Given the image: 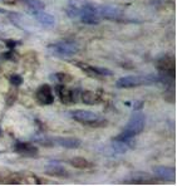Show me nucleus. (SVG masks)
I'll use <instances>...</instances> for the list:
<instances>
[{
    "label": "nucleus",
    "mask_w": 177,
    "mask_h": 186,
    "mask_svg": "<svg viewBox=\"0 0 177 186\" xmlns=\"http://www.w3.org/2000/svg\"><path fill=\"white\" fill-rule=\"evenodd\" d=\"M161 78L160 76L156 74H146V76H130V77H123L117 81L118 88H132V87H138V86H148L153 84V83L160 82Z\"/></svg>",
    "instance_id": "f257e3e1"
},
{
    "label": "nucleus",
    "mask_w": 177,
    "mask_h": 186,
    "mask_svg": "<svg viewBox=\"0 0 177 186\" xmlns=\"http://www.w3.org/2000/svg\"><path fill=\"white\" fill-rule=\"evenodd\" d=\"M144 123H146V117L141 111H137L136 113H133L131 116L130 121H128L127 126L123 128L122 133L118 135L121 137H135L138 133H141L144 128Z\"/></svg>",
    "instance_id": "f03ea898"
},
{
    "label": "nucleus",
    "mask_w": 177,
    "mask_h": 186,
    "mask_svg": "<svg viewBox=\"0 0 177 186\" xmlns=\"http://www.w3.org/2000/svg\"><path fill=\"white\" fill-rule=\"evenodd\" d=\"M47 48L52 56L58 58H69L78 52V45L70 41H59V43L49 44Z\"/></svg>",
    "instance_id": "7ed1b4c3"
},
{
    "label": "nucleus",
    "mask_w": 177,
    "mask_h": 186,
    "mask_svg": "<svg viewBox=\"0 0 177 186\" xmlns=\"http://www.w3.org/2000/svg\"><path fill=\"white\" fill-rule=\"evenodd\" d=\"M79 18L84 24H98L101 19L98 7L89 1H84L79 10Z\"/></svg>",
    "instance_id": "20e7f679"
},
{
    "label": "nucleus",
    "mask_w": 177,
    "mask_h": 186,
    "mask_svg": "<svg viewBox=\"0 0 177 186\" xmlns=\"http://www.w3.org/2000/svg\"><path fill=\"white\" fill-rule=\"evenodd\" d=\"M156 68L161 73V76H160L161 79L164 77H167L171 79V76L175 77V68H176L173 57H171L168 54L160 56L156 61Z\"/></svg>",
    "instance_id": "39448f33"
},
{
    "label": "nucleus",
    "mask_w": 177,
    "mask_h": 186,
    "mask_svg": "<svg viewBox=\"0 0 177 186\" xmlns=\"http://www.w3.org/2000/svg\"><path fill=\"white\" fill-rule=\"evenodd\" d=\"M98 11H99V16L104 18L108 20H121L122 19V11L113 7V5H102L98 7Z\"/></svg>",
    "instance_id": "423d86ee"
},
{
    "label": "nucleus",
    "mask_w": 177,
    "mask_h": 186,
    "mask_svg": "<svg viewBox=\"0 0 177 186\" xmlns=\"http://www.w3.org/2000/svg\"><path fill=\"white\" fill-rule=\"evenodd\" d=\"M72 117L78 122H82L85 124H92L93 122L98 121L99 117L97 113L90 112V111H84V110H78L72 112Z\"/></svg>",
    "instance_id": "0eeeda50"
},
{
    "label": "nucleus",
    "mask_w": 177,
    "mask_h": 186,
    "mask_svg": "<svg viewBox=\"0 0 177 186\" xmlns=\"http://www.w3.org/2000/svg\"><path fill=\"white\" fill-rule=\"evenodd\" d=\"M36 99L41 104H52L54 102V96L49 84H41L36 91Z\"/></svg>",
    "instance_id": "6e6552de"
},
{
    "label": "nucleus",
    "mask_w": 177,
    "mask_h": 186,
    "mask_svg": "<svg viewBox=\"0 0 177 186\" xmlns=\"http://www.w3.org/2000/svg\"><path fill=\"white\" fill-rule=\"evenodd\" d=\"M153 173L160 177L161 180H164V181H173L176 179V171L175 169H171V167H167V166H153L152 169Z\"/></svg>",
    "instance_id": "1a4fd4ad"
},
{
    "label": "nucleus",
    "mask_w": 177,
    "mask_h": 186,
    "mask_svg": "<svg viewBox=\"0 0 177 186\" xmlns=\"http://www.w3.org/2000/svg\"><path fill=\"white\" fill-rule=\"evenodd\" d=\"M32 14L36 19V21L40 23L41 25H44L47 28L54 27V24H56V18L50 14H48V13H44L43 10H33Z\"/></svg>",
    "instance_id": "9d476101"
},
{
    "label": "nucleus",
    "mask_w": 177,
    "mask_h": 186,
    "mask_svg": "<svg viewBox=\"0 0 177 186\" xmlns=\"http://www.w3.org/2000/svg\"><path fill=\"white\" fill-rule=\"evenodd\" d=\"M14 151L23 156H36L38 153V147L29 142H19L14 146Z\"/></svg>",
    "instance_id": "9b49d317"
},
{
    "label": "nucleus",
    "mask_w": 177,
    "mask_h": 186,
    "mask_svg": "<svg viewBox=\"0 0 177 186\" xmlns=\"http://www.w3.org/2000/svg\"><path fill=\"white\" fill-rule=\"evenodd\" d=\"M57 89V93L59 96V98L60 101H62V103L63 104H73L74 103V98H73V92L70 91V89H68L63 84H58L56 87Z\"/></svg>",
    "instance_id": "f8f14e48"
},
{
    "label": "nucleus",
    "mask_w": 177,
    "mask_h": 186,
    "mask_svg": "<svg viewBox=\"0 0 177 186\" xmlns=\"http://www.w3.org/2000/svg\"><path fill=\"white\" fill-rule=\"evenodd\" d=\"M54 141H56L58 145L63 146L65 148H78L82 145L81 140L74 139V137H57V139H54Z\"/></svg>",
    "instance_id": "ddd939ff"
},
{
    "label": "nucleus",
    "mask_w": 177,
    "mask_h": 186,
    "mask_svg": "<svg viewBox=\"0 0 177 186\" xmlns=\"http://www.w3.org/2000/svg\"><path fill=\"white\" fill-rule=\"evenodd\" d=\"M153 180H155L153 176L147 172H133L128 176L127 181L136 182V184H144V182H152Z\"/></svg>",
    "instance_id": "4468645a"
},
{
    "label": "nucleus",
    "mask_w": 177,
    "mask_h": 186,
    "mask_svg": "<svg viewBox=\"0 0 177 186\" xmlns=\"http://www.w3.org/2000/svg\"><path fill=\"white\" fill-rule=\"evenodd\" d=\"M45 172L48 175H52V176H63V177H67V171L65 169L59 165L58 162H49L47 166H45Z\"/></svg>",
    "instance_id": "2eb2a0df"
},
{
    "label": "nucleus",
    "mask_w": 177,
    "mask_h": 186,
    "mask_svg": "<svg viewBox=\"0 0 177 186\" xmlns=\"http://www.w3.org/2000/svg\"><path fill=\"white\" fill-rule=\"evenodd\" d=\"M83 3H84V0H69V3L65 8L67 15L69 18L79 16V10H81V7L83 5Z\"/></svg>",
    "instance_id": "dca6fc26"
},
{
    "label": "nucleus",
    "mask_w": 177,
    "mask_h": 186,
    "mask_svg": "<svg viewBox=\"0 0 177 186\" xmlns=\"http://www.w3.org/2000/svg\"><path fill=\"white\" fill-rule=\"evenodd\" d=\"M69 162L73 167H77V169H88V167H90V164L83 157H74Z\"/></svg>",
    "instance_id": "f3484780"
},
{
    "label": "nucleus",
    "mask_w": 177,
    "mask_h": 186,
    "mask_svg": "<svg viewBox=\"0 0 177 186\" xmlns=\"http://www.w3.org/2000/svg\"><path fill=\"white\" fill-rule=\"evenodd\" d=\"M49 79L50 81H53V82H56V83H65V82H68V81H70L72 79V77L70 76H68L67 73H54V74H52L50 77H49Z\"/></svg>",
    "instance_id": "a211bd4d"
},
{
    "label": "nucleus",
    "mask_w": 177,
    "mask_h": 186,
    "mask_svg": "<svg viewBox=\"0 0 177 186\" xmlns=\"http://www.w3.org/2000/svg\"><path fill=\"white\" fill-rule=\"evenodd\" d=\"M21 1L25 3L32 11L33 10H44V8H45V5L43 4V1H40V0H21Z\"/></svg>",
    "instance_id": "6ab92c4d"
},
{
    "label": "nucleus",
    "mask_w": 177,
    "mask_h": 186,
    "mask_svg": "<svg viewBox=\"0 0 177 186\" xmlns=\"http://www.w3.org/2000/svg\"><path fill=\"white\" fill-rule=\"evenodd\" d=\"M97 99H98V98H97L96 93L90 92V91H84L82 93V101L84 102L85 104H96Z\"/></svg>",
    "instance_id": "aec40b11"
},
{
    "label": "nucleus",
    "mask_w": 177,
    "mask_h": 186,
    "mask_svg": "<svg viewBox=\"0 0 177 186\" xmlns=\"http://www.w3.org/2000/svg\"><path fill=\"white\" fill-rule=\"evenodd\" d=\"M112 147L116 151V153H124V152H127L128 150H130V146H128V145H126L124 142L117 141V140H114V142L112 143Z\"/></svg>",
    "instance_id": "412c9836"
},
{
    "label": "nucleus",
    "mask_w": 177,
    "mask_h": 186,
    "mask_svg": "<svg viewBox=\"0 0 177 186\" xmlns=\"http://www.w3.org/2000/svg\"><path fill=\"white\" fill-rule=\"evenodd\" d=\"M9 81H10L11 84H14V86H20V84H23V82H24L23 77L19 76V74H11L9 77Z\"/></svg>",
    "instance_id": "4be33fe9"
},
{
    "label": "nucleus",
    "mask_w": 177,
    "mask_h": 186,
    "mask_svg": "<svg viewBox=\"0 0 177 186\" xmlns=\"http://www.w3.org/2000/svg\"><path fill=\"white\" fill-rule=\"evenodd\" d=\"M34 141L36 143H39V145H41V146H53L52 140H48V139H45V137H43V136L34 137Z\"/></svg>",
    "instance_id": "5701e85b"
},
{
    "label": "nucleus",
    "mask_w": 177,
    "mask_h": 186,
    "mask_svg": "<svg viewBox=\"0 0 177 186\" xmlns=\"http://www.w3.org/2000/svg\"><path fill=\"white\" fill-rule=\"evenodd\" d=\"M142 107H143V102L141 101H137V102H135V104H133V108H135L136 111H141L142 110Z\"/></svg>",
    "instance_id": "b1692460"
},
{
    "label": "nucleus",
    "mask_w": 177,
    "mask_h": 186,
    "mask_svg": "<svg viewBox=\"0 0 177 186\" xmlns=\"http://www.w3.org/2000/svg\"><path fill=\"white\" fill-rule=\"evenodd\" d=\"M16 44H18V43H16L15 40H7V41H5V45H7L8 48H10V49H13V48H14Z\"/></svg>",
    "instance_id": "393cba45"
},
{
    "label": "nucleus",
    "mask_w": 177,
    "mask_h": 186,
    "mask_svg": "<svg viewBox=\"0 0 177 186\" xmlns=\"http://www.w3.org/2000/svg\"><path fill=\"white\" fill-rule=\"evenodd\" d=\"M0 13H7V11H5L4 9H0Z\"/></svg>",
    "instance_id": "a878e982"
},
{
    "label": "nucleus",
    "mask_w": 177,
    "mask_h": 186,
    "mask_svg": "<svg viewBox=\"0 0 177 186\" xmlns=\"http://www.w3.org/2000/svg\"><path fill=\"white\" fill-rule=\"evenodd\" d=\"M0 135H1V128H0Z\"/></svg>",
    "instance_id": "bb28decb"
},
{
    "label": "nucleus",
    "mask_w": 177,
    "mask_h": 186,
    "mask_svg": "<svg viewBox=\"0 0 177 186\" xmlns=\"http://www.w3.org/2000/svg\"><path fill=\"white\" fill-rule=\"evenodd\" d=\"M0 1H1V0H0Z\"/></svg>",
    "instance_id": "cd10ccee"
}]
</instances>
